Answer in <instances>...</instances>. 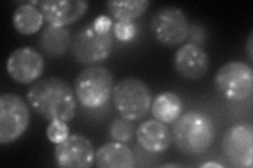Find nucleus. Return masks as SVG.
<instances>
[{"mask_svg":"<svg viewBox=\"0 0 253 168\" xmlns=\"http://www.w3.org/2000/svg\"><path fill=\"white\" fill-rule=\"evenodd\" d=\"M221 150L231 165L251 168L253 164V126L251 123H237L225 132Z\"/></svg>","mask_w":253,"mask_h":168,"instance_id":"1a4fd4ad","label":"nucleus"},{"mask_svg":"<svg viewBox=\"0 0 253 168\" xmlns=\"http://www.w3.org/2000/svg\"><path fill=\"white\" fill-rule=\"evenodd\" d=\"M132 121L125 118H116L109 127V134L114 141L126 143L129 142L134 134Z\"/></svg>","mask_w":253,"mask_h":168,"instance_id":"aec40b11","label":"nucleus"},{"mask_svg":"<svg viewBox=\"0 0 253 168\" xmlns=\"http://www.w3.org/2000/svg\"><path fill=\"white\" fill-rule=\"evenodd\" d=\"M215 134V125L209 116L190 110L174 123L172 142L183 155L199 156L212 146Z\"/></svg>","mask_w":253,"mask_h":168,"instance_id":"f03ea898","label":"nucleus"},{"mask_svg":"<svg viewBox=\"0 0 253 168\" xmlns=\"http://www.w3.org/2000/svg\"><path fill=\"white\" fill-rule=\"evenodd\" d=\"M181 165H178V164H166V165H163V167H180Z\"/></svg>","mask_w":253,"mask_h":168,"instance_id":"a878e982","label":"nucleus"},{"mask_svg":"<svg viewBox=\"0 0 253 168\" xmlns=\"http://www.w3.org/2000/svg\"><path fill=\"white\" fill-rule=\"evenodd\" d=\"M152 116L165 124L174 123L181 116L183 102L175 93L164 92L152 101Z\"/></svg>","mask_w":253,"mask_h":168,"instance_id":"f3484780","label":"nucleus"},{"mask_svg":"<svg viewBox=\"0 0 253 168\" xmlns=\"http://www.w3.org/2000/svg\"><path fill=\"white\" fill-rule=\"evenodd\" d=\"M92 26L99 33H109V32H111V28H112V20L106 15L98 16L92 22Z\"/></svg>","mask_w":253,"mask_h":168,"instance_id":"5701e85b","label":"nucleus"},{"mask_svg":"<svg viewBox=\"0 0 253 168\" xmlns=\"http://www.w3.org/2000/svg\"><path fill=\"white\" fill-rule=\"evenodd\" d=\"M95 165L98 168H133L135 159L132 150L124 143L112 141L96 150Z\"/></svg>","mask_w":253,"mask_h":168,"instance_id":"2eb2a0df","label":"nucleus"},{"mask_svg":"<svg viewBox=\"0 0 253 168\" xmlns=\"http://www.w3.org/2000/svg\"><path fill=\"white\" fill-rule=\"evenodd\" d=\"M106 5L112 17L117 21H132L146 13L150 5L148 0H124V1H107Z\"/></svg>","mask_w":253,"mask_h":168,"instance_id":"6ab92c4d","label":"nucleus"},{"mask_svg":"<svg viewBox=\"0 0 253 168\" xmlns=\"http://www.w3.org/2000/svg\"><path fill=\"white\" fill-rule=\"evenodd\" d=\"M95 150L92 142L81 134H71L54 150L56 165L62 168H90L95 164Z\"/></svg>","mask_w":253,"mask_h":168,"instance_id":"9d476101","label":"nucleus"},{"mask_svg":"<svg viewBox=\"0 0 253 168\" xmlns=\"http://www.w3.org/2000/svg\"><path fill=\"white\" fill-rule=\"evenodd\" d=\"M136 34V26L132 21H117L114 26V35L121 41H129Z\"/></svg>","mask_w":253,"mask_h":168,"instance_id":"4be33fe9","label":"nucleus"},{"mask_svg":"<svg viewBox=\"0 0 253 168\" xmlns=\"http://www.w3.org/2000/svg\"><path fill=\"white\" fill-rule=\"evenodd\" d=\"M31 107L49 121H72L76 115V95L68 82L46 77L31 86L27 95Z\"/></svg>","mask_w":253,"mask_h":168,"instance_id":"f257e3e1","label":"nucleus"},{"mask_svg":"<svg viewBox=\"0 0 253 168\" xmlns=\"http://www.w3.org/2000/svg\"><path fill=\"white\" fill-rule=\"evenodd\" d=\"M174 68L176 73L188 80H199L208 73L209 57L202 46L186 43L174 55Z\"/></svg>","mask_w":253,"mask_h":168,"instance_id":"f8f14e48","label":"nucleus"},{"mask_svg":"<svg viewBox=\"0 0 253 168\" xmlns=\"http://www.w3.org/2000/svg\"><path fill=\"white\" fill-rule=\"evenodd\" d=\"M136 139L145 150L152 154H160L170 147L172 133L165 123L151 119L142 122L137 127Z\"/></svg>","mask_w":253,"mask_h":168,"instance_id":"4468645a","label":"nucleus"},{"mask_svg":"<svg viewBox=\"0 0 253 168\" xmlns=\"http://www.w3.org/2000/svg\"><path fill=\"white\" fill-rule=\"evenodd\" d=\"M15 30L21 35H33L41 31L44 17L41 11L31 2L19 5L12 16Z\"/></svg>","mask_w":253,"mask_h":168,"instance_id":"a211bd4d","label":"nucleus"},{"mask_svg":"<svg viewBox=\"0 0 253 168\" xmlns=\"http://www.w3.org/2000/svg\"><path fill=\"white\" fill-rule=\"evenodd\" d=\"M113 36L109 33H99L91 25L84 27L72 40L71 51L77 62L92 66L105 61L112 53Z\"/></svg>","mask_w":253,"mask_h":168,"instance_id":"6e6552de","label":"nucleus"},{"mask_svg":"<svg viewBox=\"0 0 253 168\" xmlns=\"http://www.w3.org/2000/svg\"><path fill=\"white\" fill-rule=\"evenodd\" d=\"M72 44L70 32L66 27L47 26L39 38V46L49 57L57 58L65 55Z\"/></svg>","mask_w":253,"mask_h":168,"instance_id":"dca6fc26","label":"nucleus"},{"mask_svg":"<svg viewBox=\"0 0 253 168\" xmlns=\"http://www.w3.org/2000/svg\"><path fill=\"white\" fill-rule=\"evenodd\" d=\"M216 91L228 100L243 101L253 93V70L247 63L230 61L221 67L214 77Z\"/></svg>","mask_w":253,"mask_h":168,"instance_id":"0eeeda50","label":"nucleus"},{"mask_svg":"<svg viewBox=\"0 0 253 168\" xmlns=\"http://www.w3.org/2000/svg\"><path fill=\"white\" fill-rule=\"evenodd\" d=\"M44 70L42 55L33 47L22 46L11 53L6 60V71L15 82L33 83Z\"/></svg>","mask_w":253,"mask_h":168,"instance_id":"9b49d317","label":"nucleus"},{"mask_svg":"<svg viewBox=\"0 0 253 168\" xmlns=\"http://www.w3.org/2000/svg\"><path fill=\"white\" fill-rule=\"evenodd\" d=\"M70 135V129L67 122L53 120L46 129V137L50 142L58 144L65 141Z\"/></svg>","mask_w":253,"mask_h":168,"instance_id":"412c9836","label":"nucleus"},{"mask_svg":"<svg viewBox=\"0 0 253 168\" xmlns=\"http://www.w3.org/2000/svg\"><path fill=\"white\" fill-rule=\"evenodd\" d=\"M150 28L156 41L169 47L183 43L190 31L186 14L179 7L174 5L160 7L152 16Z\"/></svg>","mask_w":253,"mask_h":168,"instance_id":"423d86ee","label":"nucleus"},{"mask_svg":"<svg viewBox=\"0 0 253 168\" xmlns=\"http://www.w3.org/2000/svg\"><path fill=\"white\" fill-rule=\"evenodd\" d=\"M246 51L248 58L250 61L253 60V31L250 32V34L247 38V42H246Z\"/></svg>","mask_w":253,"mask_h":168,"instance_id":"b1692460","label":"nucleus"},{"mask_svg":"<svg viewBox=\"0 0 253 168\" xmlns=\"http://www.w3.org/2000/svg\"><path fill=\"white\" fill-rule=\"evenodd\" d=\"M114 79L111 71L99 66L84 68L75 79L74 93L77 101L88 109H96L112 96Z\"/></svg>","mask_w":253,"mask_h":168,"instance_id":"20e7f679","label":"nucleus"},{"mask_svg":"<svg viewBox=\"0 0 253 168\" xmlns=\"http://www.w3.org/2000/svg\"><path fill=\"white\" fill-rule=\"evenodd\" d=\"M31 121L27 102L20 96L4 93L0 96V145L17 141Z\"/></svg>","mask_w":253,"mask_h":168,"instance_id":"39448f33","label":"nucleus"},{"mask_svg":"<svg viewBox=\"0 0 253 168\" xmlns=\"http://www.w3.org/2000/svg\"><path fill=\"white\" fill-rule=\"evenodd\" d=\"M114 106L123 118L137 121L147 116L152 105V92L142 80L126 77L114 84L112 92Z\"/></svg>","mask_w":253,"mask_h":168,"instance_id":"7ed1b4c3","label":"nucleus"},{"mask_svg":"<svg viewBox=\"0 0 253 168\" xmlns=\"http://www.w3.org/2000/svg\"><path fill=\"white\" fill-rule=\"evenodd\" d=\"M44 19L50 26L66 27L81 19L89 9L84 0H43L39 3Z\"/></svg>","mask_w":253,"mask_h":168,"instance_id":"ddd939ff","label":"nucleus"},{"mask_svg":"<svg viewBox=\"0 0 253 168\" xmlns=\"http://www.w3.org/2000/svg\"><path fill=\"white\" fill-rule=\"evenodd\" d=\"M200 167H202V168H224L225 166L223 164L215 163V162H207V163L202 164Z\"/></svg>","mask_w":253,"mask_h":168,"instance_id":"393cba45","label":"nucleus"}]
</instances>
